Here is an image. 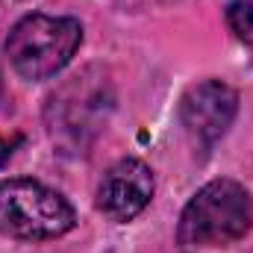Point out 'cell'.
I'll return each mask as SVG.
<instances>
[{
	"label": "cell",
	"instance_id": "1",
	"mask_svg": "<svg viewBox=\"0 0 253 253\" xmlns=\"http://www.w3.org/2000/svg\"><path fill=\"white\" fill-rule=\"evenodd\" d=\"M253 200L236 180H212L186 203L177 239L186 248H227L248 236Z\"/></svg>",
	"mask_w": 253,
	"mask_h": 253
},
{
	"label": "cell",
	"instance_id": "2",
	"mask_svg": "<svg viewBox=\"0 0 253 253\" xmlns=\"http://www.w3.org/2000/svg\"><path fill=\"white\" fill-rule=\"evenodd\" d=\"M83 44V27L77 18L56 15H27L6 36V56L12 68L30 80H50L74 59Z\"/></svg>",
	"mask_w": 253,
	"mask_h": 253
},
{
	"label": "cell",
	"instance_id": "3",
	"mask_svg": "<svg viewBox=\"0 0 253 253\" xmlns=\"http://www.w3.org/2000/svg\"><path fill=\"white\" fill-rule=\"evenodd\" d=\"M77 212L62 194L39 180L12 177L0 183V233L21 242H47L74 230Z\"/></svg>",
	"mask_w": 253,
	"mask_h": 253
},
{
	"label": "cell",
	"instance_id": "4",
	"mask_svg": "<svg viewBox=\"0 0 253 253\" xmlns=\"http://www.w3.org/2000/svg\"><path fill=\"white\" fill-rule=\"evenodd\" d=\"M239 112V94L221 80H203L191 85L180 100V121L197 144H215Z\"/></svg>",
	"mask_w": 253,
	"mask_h": 253
},
{
	"label": "cell",
	"instance_id": "5",
	"mask_svg": "<svg viewBox=\"0 0 253 253\" xmlns=\"http://www.w3.org/2000/svg\"><path fill=\"white\" fill-rule=\"evenodd\" d=\"M150 197H153V171L141 159H121L103 174L97 186V209L109 221L126 224L150 203Z\"/></svg>",
	"mask_w": 253,
	"mask_h": 253
},
{
	"label": "cell",
	"instance_id": "6",
	"mask_svg": "<svg viewBox=\"0 0 253 253\" xmlns=\"http://www.w3.org/2000/svg\"><path fill=\"white\" fill-rule=\"evenodd\" d=\"M227 27L245 44H253V0H233L227 3Z\"/></svg>",
	"mask_w": 253,
	"mask_h": 253
},
{
	"label": "cell",
	"instance_id": "7",
	"mask_svg": "<svg viewBox=\"0 0 253 253\" xmlns=\"http://www.w3.org/2000/svg\"><path fill=\"white\" fill-rule=\"evenodd\" d=\"M21 144V135H12V138H6V135H0V168L12 159V153H15V147Z\"/></svg>",
	"mask_w": 253,
	"mask_h": 253
},
{
	"label": "cell",
	"instance_id": "8",
	"mask_svg": "<svg viewBox=\"0 0 253 253\" xmlns=\"http://www.w3.org/2000/svg\"><path fill=\"white\" fill-rule=\"evenodd\" d=\"M0 94H3V71H0Z\"/></svg>",
	"mask_w": 253,
	"mask_h": 253
}]
</instances>
